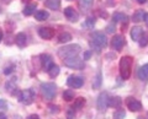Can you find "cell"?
Returning a JSON list of instances; mask_svg holds the SVG:
<instances>
[{"mask_svg": "<svg viewBox=\"0 0 148 119\" xmlns=\"http://www.w3.org/2000/svg\"><path fill=\"white\" fill-rule=\"evenodd\" d=\"M91 48H94L96 52L100 53L101 49L108 47V38L103 32H94L91 33V42H90Z\"/></svg>", "mask_w": 148, "mask_h": 119, "instance_id": "6da1fadb", "label": "cell"}, {"mask_svg": "<svg viewBox=\"0 0 148 119\" xmlns=\"http://www.w3.org/2000/svg\"><path fill=\"white\" fill-rule=\"evenodd\" d=\"M133 64V58L131 57H122L120 60V74L123 80H128L131 76V69Z\"/></svg>", "mask_w": 148, "mask_h": 119, "instance_id": "7a4b0ae2", "label": "cell"}, {"mask_svg": "<svg viewBox=\"0 0 148 119\" xmlns=\"http://www.w3.org/2000/svg\"><path fill=\"white\" fill-rule=\"evenodd\" d=\"M80 52V45L78 44H71V45H66L58 50V57L61 59H68V58H73L77 57Z\"/></svg>", "mask_w": 148, "mask_h": 119, "instance_id": "3957f363", "label": "cell"}, {"mask_svg": "<svg viewBox=\"0 0 148 119\" xmlns=\"http://www.w3.org/2000/svg\"><path fill=\"white\" fill-rule=\"evenodd\" d=\"M56 86L53 82H46V84H42L41 85V91H42V95L43 97L47 99V101H52L56 96Z\"/></svg>", "mask_w": 148, "mask_h": 119, "instance_id": "277c9868", "label": "cell"}, {"mask_svg": "<svg viewBox=\"0 0 148 119\" xmlns=\"http://www.w3.org/2000/svg\"><path fill=\"white\" fill-rule=\"evenodd\" d=\"M35 99V91L31 89L24 90L18 93V101L24 104H31Z\"/></svg>", "mask_w": 148, "mask_h": 119, "instance_id": "5b68a950", "label": "cell"}, {"mask_svg": "<svg viewBox=\"0 0 148 119\" xmlns=\"http://www.w3.org/2000/svg\"><path fill=\"white\" fill-rule=\"evenodd\" d=\"M63 63H64L66 66L72 68V69H83V68H84V62H83L82 59L77 58V57L64 59Z\"/></svg>", "mask_w": 148, "mask_h": 119, "instance_id": "8992f818", "label": "cell"}, {"mask_svg": "<svg viewBox=\"0 0 148 119\" xmlns=\"http://www.w3.org/2000/svg\"><path fill=\"white\" fill-rule=\"evenodd\" d=\"M125 103H126L127 108L130 109V111H132V112H140L142 109L141 102L140 101H137L136 98H133V97H127L126 101H125Z\"/></svg>", "mask_w": 148, "mask_h": 119, "instance_id": "52a82bcc", "label": "cell"}, {"mask_svg": "<svg viewBox=\"0 0 148 119\" xmlns=\"http://www.w3.org/2000/svg\"><path fill=\"white\" fill-rule=\"evenodd\" d=\"M126 44V41H125V37H122V36H120V34H116V36H114V38L112 41H111V45H112V49L115 50H121L123 48V45Z\"/></svg>", "mask_w": 148, "mask_h": 119, "instance_id": "ba28073f", "label": "cell"}, {"mask_svg": "<svg viewBox=\"0 0 148 119\" xmlns=\"http://www.w3.org/2000/svg\"><path fill=\"white\" fill-rule=\"evenodd\" d=\"M109 106V96L106 92H103L99 95L98 98V109L100 112H104Z\"/></svg>", "mask_w": 148, "mask_h": 119, "instance_id": "9c48e42d", "label": "cell"}, {"mask_svg": "<svg viewBox=\"0 0 148 119\" xmlns=\"http://www.w3.org/2000/svg\"><path fill=\"white\" fill-rule=\"evenodd\" d=\"M67 85L72 89H80L84 85V80L80 76H71L67 81Z\"/></svg>", "mask_w": 148, "mask_h": 119, "instance_id": "30bf717a", "label": "cell"}, {"mask_svg": "<svg viewBox=\"0 0 148 119\" xmlns=\"http://www.w3.org/2000/svg\"><path fill=\"white\" fill-rule=\"evenodd\" d=\"M64 16L67 17V20L71 22H77L79 20V14H78L73 7H66L64 9Z\"/></svg>", "mask_w": 148, "mask_h": 119, "instance_id": "8fae6325", "label": "cell"}, {"mask_svg": "<svg viewBox=\"0 0 148 119\" xmlns=\"http://www.w3.org/2000/svg\"><path fill=\"white\" fill-rule=\"evenodd\" d=\"M38 34L43 39H51L54 36V31L52 28H49V27H42V28L38 30Z\"/></svg>", "mask_w": 148, "mask_h": 119, "instance_id": "7c38bea8", "label": "cell"}, {"mask_svg": "<svg viewBox=\"0 0 148 119\" xmlns=\"http://www.w3.org/2000/svg\"><path fill=\"white\" fill-rule=\"evenodd\" d=\"M40 58H41V63H42L43 70L48 71L49 68L53 65V60H52V58H51V55H48V54H42Z\"/></svg>", "mask_w": 148, "mask_h": 119, "instance_id": "4fadbf2b", "label": "cell"}, {"mask_svg": "<svg viewBox=\"0 0 148 119\" xmlns=\"http://www.w3.org/2000/svg\"><path fill=\"white\" fill-rule=\"evenodd\" d=\"M142 34H143V30L141 28V27L135 26V27L131 28V38L135 41V42H138V41L141 39Z\"/></svg>", "mask_w": 148, "mask_h": 119, "instance_id": "5bb4252c", "label": "cell"}, {"mask_svg": "<svg viewBox=\"0 0 148 119\" xmlns=\"http://www.w3.org/2000/svg\"><path fill=\"white\" fill-rule=\"evenodd\" d=\"M137 76L141 81H148V64L141 66L137 71Z\"/></svg>", "mask_w": 148, "mask_h": 119, "instance_id": "9a60e30c", "label": "cell"}, {"mask_svg": "<svg viewBox=\"0 0 148 119\" xmlns=\"http://www.w3.org/2000/svg\"><path fill=\"white\" fill-rule=\"evenodd\" d=\"M26 39H27V38H26V34L24 33V32H20V33H17L16 37H15V43H16L20 48H22V47H25L26 43H27Z\"/></svg>", "mask_w": 148, "mask_h": 119, "instance_id": "2e32d148", "label": "cell"}, {"mask_svg": "<svg viewBox=\"0 0 148 119\" xmlns=\"http://www.w3.org/2000/svg\"><path fill=\"white\" fill-rule=\"evenodd\" d=\"M45 5L51 10H58L61 7V0H46Z\"/></svg>", "mask_w": 148, "mask_h": 119, "instance_id": "e0dca14e", "label": "cell"}, {"mask_svg": "<svg viewBox=\"0 0 148 119\" xmlns=\"http://www.w3.org/2000/svg\"><path fill=\"white\" fill-rule=\"evenodd\" d=\"M121 104H122V99L120 98V97H111L109 98V106L110 107H112V108H120L121 107Z\"/></svg>", "mask_w": 148, "mask_h": 119, "instance_id": "ac0fdd59", "label": "cell"}, {"mask_svg": "<svg viewBox=\"0 0 148 119\" xmlns=\"http://www.w3.org/2000/svg\"><path fill=\"white\" fill-rule=\"evenodd\" d=\"M114 22H122V24L127 25V16L121 12H115L114 14Z\"/></svg>", "mask_w": 148, "mask_h": 119, "instance_id": "d6986e66", "label": "cell"}, {"mask_svg": "<svg viewBox=\"0 0 148 119\" xmlns=\"http://www.w3.org/2000/svg\"><path fill=\"white\" fill-rule=\"evenodd\" d=\"M48 16H49V14L46 11V10H38V11L35 12V17H36V20H38V21L47 20Z\"/></svg>", "mask_w": 148, "mask_h": 119, "instance_id": "ffe728a7", "label": "cell"}, {"mask_svg": "<svg viewBox=\"0 0 148 119\" xmlns=\"http://www.w3.org/2000/svg\"><path fill=\"white\" fill-rule=\"evenodd\" d=\"M145 15H146V12L143 10H137L135 14H133V17H132L133 22H141V21H143V20H145Z\"/></svg>", "mask_w": 148, "mask_h": 119, "instance_id": "44dd1931", "label": "cell"}, {"mask_svg": "<svg viewBox=\"0 0 148 119\" xmlns=\"http://www.w3.org/2000/svg\"><path fill=\"white\" fill-rule=\"evenodd\" d=\"M35 10H36V4H29L25 9H24V15L25 16H30L32 14H35Z\"/></svg>", "mask_w": 148, "mask_h": 119, "instance_id": "7402d4cb", "label": "cell"}, {"mask_svg": "<svg viewBox=\"0 0 148 119\" xmlns=\"http://www.w3.org/2000/svg\"><path fill=\"white\" fill-rule=\"evenodd\" d=\"M71 39H72V34L68 33V32H63V33H61L59 34V37H58L59 43H67Z\"/></svg>", "mask_w": 148, "mask_h": 119, "instance_id": "603a6c76", "label": "cell"}, {"mask_svg": "<svg viewBox=\"0 0 148 119\" xmlns=\"http://www.w3.org/2000/svg\"><path fill=\"white\" fill-rule=\"evenodd\" d=\"M84 104H85V98L79 97V98H77L75 101H74L73 108H74V109H80V108L84 107Z\"/></svg>", "mask_w": 148, "mask_h": 119, "instance_id": "cb8c5ba5", "label": "cell"}, {"mask_svg": "<svg viewBox=\"0 0 148 119\" xmlns=\"http://www.w3.org/2000/svg\"><path fill=\"white\" fill-rule=\"evenodd\" d=\"M47 72H48V75H49L51 77H56V76L59 74V66L56 65V64H53V65L49 68V70H48Z\"/></svg>", "mask_w": 148, "mask_h": 119, "instance_id": "d4e9b609", "label": "cell"}, {"mask_svg": "<svg viewBox=\"0 0 148 119\" xmlns=\"http://www.w3.org/2000/svg\"><path fill=\"white\" fill-rule=\"evenodd\" d=\"M74 98V92L72 90H67L63 92V99L67 101V102H71V101Z\"/></svg>", "mask_w": 148, "mask_h": 119, "instance_id": "484cf974", "label": "cell"}, {"mask_svg": "<svg viewBox=\"0 0 148 119\" xmlns=\"http://www.w3.org/2000/svg\"><path fill=\"white\" fill-rule=\"evenodd\" d=\"M92 3H94V0H79V5L82 9H84V10H86V9H89Z\"/></svg>", "mask_w": 148, "mask_h": 119, "instance_id": "4316f807", "label": "cell"}, {"mask_svg": "<svg viewBox=\"0 0 148 119\" xmlns=\"http://www.w3.org/2000/svg\"><path fill=\"white\" fill-rule=\"evenodd\" d=\"M125 117H126V112L123 109H119L114 113V119H123Z\"/></svg>", "mask_w": 148, "mask_h": 119, "instance_id": "83f0119b", "label": "cell"}, {"mask_svg": "<svg viewBox=\"0 0 148 119\" xmlns=\"http://www.w3.org/2000/svg\"><path fill=\"white\" fill-rule=\"evenodd\" d=\"M138 42H140L141 47H146V45L148 44V33H143L142 37H141V39L138 41Z\"/></svg>", "mask_w": 148, "mask_h": 119, "instance_id": "f1b7e54d", "label": "cell"}, {"mask_svg": "<svg viewBox=\"0 0 148 119\" xmlns=\"http://www.w3.org/2000/svg\"><path fill=\"white\" fill-rule=\"evenodd\" d=\"M100 84H101V74L99 72L98 76H96V81L92 84V87H94V89H99L100 87Z\"/></svg>", "mask_w": 148, "mask_h": 119, "instance_id": "f546056e", "label": "cell"}, {"mask_svg": "<svg viewBox=\"0 0 148 119\" xmlns=\"http://www.w3.org/2000/svg\"><path fill=\"white\" fill-rule=\"evenodd\" d=\"M67 118L68 119H74V108L73 107L67 111Z\"/></svg>", "mask_w": 148, "mask_h": 119, "instance_id": "4dcf8cb0", "label": "cell"}, {"mask_svg": "<svg viewBox=\"0 0 148 119\" xmlns=\"http://www.w3.org/2000/svg\"><path fill=\"white\" fill-rule=\"evenodd\" d=\"M85 25H86L88 27H90V28H91V27H94V25H95V19H91V17H90V19H88Z\"/></svg>", "mask_w": 148, "mask_h": 119, "instance_id": "1f68e13d", "label": "cell"}, {"mask_svg": "<svg viewBox=\"0 0 148 119\" xmlns=\"http://www.w3.org/2000/svg\"><path fill=\"white\" fill-rule=\"evenodd\" d=\"M106 31H108L109 33H114V31H115V25H114V24H110L108 27H106Z\"/></svg>", "mask_w": 148, "mask_h": 119, "instance_id": "d6a6232c", "label": "cell"}, {"mask_svg": "<svg viewBox=\"0 0 148 119\" xmlns=\"http://www.w3.org/2000/svg\"><path fill=\"white\" fill-rule=\"evenodd\" d=\"M49 108H51V112L52 113H58L59 112V107L58 106H49Z\"/></svg>", "mask_w": 148, "mask_h": 119, "instance_id": "836d02e7", "label": "cell"}, {"mask_svg": "<svg viewBox=\"0 0 148 119\" xmlns=\"http://www.w3.org/2000/svg\"><path fill=\"white\" fill-rule=\"evenodd\" d=\"M8 106V103L5 102L4 99H0V109H4V108H6Z\"/></svg>", "mask_w": 148, "mask_h": 119, "instance_id": "e575fe53", "label": "cell"}, {"mask_svg": "<svg viewBox=\"0 0 148 119\" xmlns=\"http://www.w3.org/2000/svg\"><path fill=\"white\" fill-rule=\"evenodd\" d=\"M90 55H91V52H89V50H88V52H85V53H84V60H86V59H89V58H90Z\"/></svg>", "mask_w": 148, "mask_h": 119, "instance_id": "d590c367", "label": "cell"}, {"mask_svg": "<svg viewBox=\"0 0 148 119\" xmlns=\"http://www.w3.org/2000/svg\"><path fill=\"white\" fill-rule=\"evenodd\" d=\"M27 119H40V118H38V116H36V114H31Z\"/></svg>", "mask_w": 148, "mask_h": 119, "instance_id": "8d00e7d4", "label": "cell"}, {"mask_svg": "<svg viewBox=\"0 0 148 119\" xmlns=\"http://www.w3.org/2000/svg\"><path fill=\"white\" fill-rule=\"evenodd\" d=\"M145 22H146V25L148 27V14L147 12H146V15H145Z\"/></svg>", "mask_w": 148, "mask_h": 119, "instance_id": "74e56055", "label": "cell"}, {"mask_svg": "<svg viewBox=\"0 0 148 119\" xmlns=\"http://www.w3.org/2000/svg\"><path fill=\"white\" fill-rule=\"evenodd\" d=\"M11 68H8V69L6 70H4V72H5V74H10V72H11Z\"/></svg>", "mask_w": 148, "mask_h": 119, "instance_id": "f35d334b", "label": "cell"}, {"mask_svg": "<svg viewBox=\"0 0 148 119\" xmlns=\"http://www.w3.org/2000/svg\"><path fill=\"white\" fill-rule=\"evenodd\" d=\"M0 119H8V117L4 113H0Z\"/></svg>", "mask_w": 148, "mask_h": 119, "instance_id": "ab89813d", "label": "cell"}, {"mask_svg": "<svg viewBox=\"0 0 148 119\" xmlns=\"http://www.w3.org/2000/svg\"><path fill=\"white\" fill-rule=\"evenodd\" d=\"M146 1H147V0H137V3H138V4H145Z\"/></svg>", "mask_w": 148, "mask_h": 119, "instance_id": "60d3db41", "label": "cell"}, {"mask_svg": "<svg viewBox=\"0 0 148 119\" xmlns=\"http://www.w3.org/2000/svg\"><path fill=\"white\" fill-rule=\"evenodd\" d=\"M1 39H3V33L0 32V41H1Z\"/></svg>", "mask_w": 148, "mask_h": 119, "instance_id": "b9f144b4", "label": "cell"}, {"mask_svg": "<svg viewBox=\"0 0 148 119\" xmlns=\"http://www.w3.org/2000/svg\"><path fill=\"white\" fill-rule=\"evenodd\" d=\"M1 1H4V3H9L10 0H1Z\"/></svg>", "mask_w": 148, "mask_h": 119, "instance_id": "7bdbcfd3", "label": "cell"}, {"mask_svg": "<svg viewBox=\"0 0 148 119\" xmlns=\"http://www.w3.org/2000/svg\"><path fill=\"white\" fill-rule=\"evenodd\" d=\"M68 1H72V0H68Z\"/></svg>", "mask_w": 148, "mask_h": 119, "instance_id": "ee69618b", "label": "cell"}, {"mask_svg": "<svg viewBox=\"0 0 148 119\" xmlns=\"http://www.w3.org/2000/svg\"><path fill=\"white\" fill-rule=\"evenodd\" d=\"M0 11H1V7H0Z\"/></svg>", "mask_w": 148, "mask_h": 119, "instance_id": "f6af8a7d", "label": "cell"}, {"mask_svg": "<svg viewBox=\"0 0 148 119\" xmlns=\"http://www.w3.org/2000/svg\"><path fill=\"white\" fill-rule=\"evenodd\" d=\"M24 1H27V0H24Z\"/></svg>", "mask_w": 148, "mask_h": 119, "instance_id": "bcb514c9", "label": "cell"}, {"mask_svg": "<svg viewBox=\"0 0 148 119\" xmlns=\"http://www.w3.org/2000/svg\"><path fill=\"white\" fill-rule=\"evenodd\" d=\"M141 119H145V118H141Z\"/></svg>", "mask_w": 148, "mask_h": 119, "instance_id": "7dc6e473", "label": "cell"}]
</instances>
